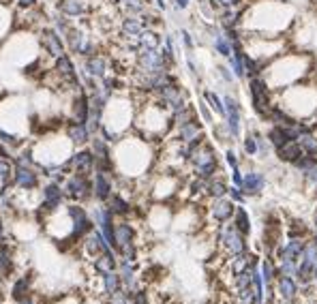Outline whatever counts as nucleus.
I'll list each match as a JSON object with an SVG mask.
<instances>
[{
  "instance_id": "1",
  "label": "nucleus",
  "mask_w": 317,
  "mask_h": 304,
  "mask_svg": "<svg viewBox=\"0 0 317 304\" xmlns=\"http://www.w3.org/2000/svg\"><path fill=\"white\" fill-rule=\"evenodd\" d=\"M36 41H39V50H41V56L45 60H52L58 58L60 54L67 52V45H65V39L63 34H60L58 30H54L50 24L47 26H43L41 30H36Z\"/></svg>"
},
{
  "instance_id": "2",
  "label": "nucleus",
  "mask_w": 317,
  "mask_h": 304,
  "mask_svg": "<svg viewBox=\"0 0 317 304\" xmlns=\"http://www.w3.org/2000/svg\"><path fill=\"white\" fill-rule=\"evenodd\" d=\"M67 216L71 221V236H69V242H75V240H82L86 238L92 229H94V223L90 214L86 212V208H82L77 204H71L67 206Z\"/></svg>"
},
{
  "instance_id": "3",
  "label": "nucleus",
  "mask_w": 317,
  "mask_h": 304,
  "mask_svg": "<svg viewBox=\"0 0 317 304\" xmlns=\"http://www.w3.org/2000/svg\"><path fill=\"white\" fill-rule=\"evenodd\" d=\"M109 69H112V58L109 54H94V56H88V58H80V65H77V71H80V77L88 75V77H94V79H101L105 77Z\"/></svg>"
},
{
  "instance_id": "4",
  "label": "nucleus",
  "mask_w": 317,
  "mask_h": 304,
  "mask_svg": "<svg viewBox=\"0 0 317 304\" xmlns=\"http://www.w3.org/2000/svg\"><path fill=\"white\" fill-rule=\"evenodd\" d=\"M63 193L71 199H88L92 195V180L88 176H82V174H71L65 180V189Z\"/></svg>"
},
{
  "instance_id": "5",
  "label": "nucleus",
  "mask_w": 317,
  "mask_h": 304,
  "mask_svg": "<svg viewBox=\"0 0 317 304\" xmlns=\"http://www.w3.org/2000/svg\"><path fill=\"white\" fill-rule=\"evenodd\" d=\"M54 11L63 13L65 17H69L73 22H80V19H86L90 15V3L88 0H56Z\"/></svg>"
},
{
  "instance_id": "6",
  "label": "nucleus",
  "mask_w": 317,
  "mask_h": 304,
  "mask_svg": "<svg viewBox=\"0 0 317 304\" xmlns=\"http://www.w3.org/2000/svg\"><path fill=\"white\" fill-rule=\"evenodd\" d=\"M88 92L80 88L69 96V120L73 123H88Z\"/></svg>"
},
{
  "instance_id": "7",
  "label": "nucleus",
  "mask_w": 317,
  "mask_h": 304,
  "mask_svg": "<svg viewBox=\"0 0 317 304\" xmlns=\"http://www.w3.org/2000/svg\"><path fill=\"white\" fill-rule=\"evenodd\" d=\"M249 90H251V101L255 112H260L262 116L268 114L270 109V96H268V84L262 77H251L249 82Z\"/></svg>"
},
{
  "instance_id": "8",
  "label": "nucleus",
  "mask_w": 317,
  "mask_h": 304,
  "mask_svg": "<svg viewBox=\"0 0 317 304\" xmlns=\"http://www.w3.org/2000/svg\"><path fill=\"white\" fill-rule=\"evenodd\" d=\"M63 167L69 169V172H73V174L90 176V174L94 172V154H92L90 148H86V150H77V152L73 154L67 163H63Z\"/></svg>"
},
{
  "instance_id": "9",
  "label": "nucleus",
  "mask_w": 317,
  "mask_h": 304,
  "mask_svg": "<svg viewBox=\"0 0 317 304\" xmlns=\"http://www.w3.org/2000/svg\"><path fill=\"white\" fill-rule=\"evenodd\" d=\"M191 159L195 163V169H197V174L202 178H208L214 174V169H216V159H214V154L212 150L208 148V146H202L200 150H193L191 152Z\"/></svg>"
},
{
  "instance_id": "10",
  "label": "nucleus",
  "mask_w": 317,
  "mask_h": 304,
  "mask_svg": "<svg viewBox=\"0 0 317 304\" xmlns=\"http://www.w3.org/2000/svg\"><path fill=\"white\" fill-rule=\"evenodd\" d=\"M144 28L146 26H144L142 15H123L118 22V30L125 36V41H135Z\"/></svg>"
},
{
  "instance_id": "11",
  "label": "nucleus",
  "mask_w": 317,
  "mask_h": 304,
  "mask_svg": "<svg viewBox=\"0 0 317 304\" xmlns=\"http://www.w3.org/2000/svg\"><path fill=\"white\" fill-rule=\"evenodd\" d=\"M15 28V9L9 0H0V43Z\"/></svg>"
},
{
  "instance_id": "12",
  "label": "nucleus",
  "mask_w": 317,
  "mask_h": 304,
  "mask_svg": "<svg viewBox=\"0 0 317 304\" xmlns=\"http://www.w3.org/2000/svg\"><path fill=\"white\" fill-rule=\"evenodd\" d=\"M11 180H13V185L17 189H24V191H30L39 185V176H36L34 167H15Z\"/></svg>"
},
{
  "instance_id": "13",
  "label": "nucleus",
  "mask_w": 317,
  "mask_h": 304,
  "mask_svg": "<svg viewBox=\"0 0 317 304\" xmlns=\"http://www.w3.org/2000/svg\"><path fill=\"white\" fill-rule=\"evenodd\" d=\"M67 137L71 139V144L84 146V144L90 141L92 133H90L86 123H73V120H69V123H67Z\"/></svg>"
},
{
  "instance_id": "14",
  "label": "nucleus",
  "mask_w": 317,
  "mask_h": 304,
  "mask_svg": "<svg viewBox=\"0 0 317 304\" xmlns=\"http://www.w3.org/2000/svg\"><path fill=\"white\" fill-rule=\"evenodd\" d=\"M92 195L99 199V201H105L109 195H112V180H109V174L94 172V178H92Z\"/></svg>"
},
{
  "instance_id": "15",
  "label": "nucleus",
  "mask_w": 317,
  "mask_h": 304,
  "mask_svg": "<svg viewBox=\"0 0 317 304\" xmlns=\"http://www.w3.org/2000/svg\"><path fill=\"white\" fill-rule=\"evenodd\" d=\"M223 242L225 247L231 251V253H242L245 251V242H242V234L238 232L236 227H225L223 229Z\"/></svg>"
},
{
  "instance_id": "16",
  "label": "nucleus",
  "mask_w": 317,
  "mask_h": 304,
  "mask_svg": "<svg viewBox=\"0 0 317 304\" xmlns=\"http://www.w3.org/2000/svg\"><path fill=\"white\" fill-rule=\"evenodd\" d=\"M212 214H214L216 221H227V218L234 214V204L223 199V197H216V201L212 206Z\"/></svg>"
},
{
  "instance_id": "17",
  "label": "nucleus",
  "mask_w": 317,
  "mask_h": 304,
  "mask_svg": "<svg viewBox=\"0 0 317 304\" xmlns=\"http://www.w3.org/2000/svg\"><path fill=\"white\" fill-rule=\"evenodd\" d=\"M105 206L109 208V212H112V214H129V210H131L129 201L125 197L116 195V193H112V195L105 199Z\"/></svg>"
},
{
  "instance_id": "18",
  "label": "nucleus",
  "mask_w": 317,
  "mask_h": 304,
  "mask_svg": "<svg viewBox=\"0 0 317 304\" xmlns=\"http://www.w3.org/2000/svg\"><path fill=\"white\" fill-rule=\"evenodd\" d=\"M242 187L247 193H260L264 187V176L262 174H249L247 178H242Z\"/></svg>"
},
{
  "instance_id": "19",
  "label": "nucleus",
  "mask_w": 317,
  "mask_h": 304,
  "mask_svg": "<svg viewBox=\"0 0 317 304\" xmlns=\"http://www.w3.org/2000/svg\"><path fill=\"white\" fill-rule=\"evenodd\" d=\"M279 154H281V159H285V161H296L298 156L302 154V150H300L298 144L287 141V144H283V146H279Z\"/></svg>"
},
{
  "instance_id": "20",
  "label": "nucleus",
  "mask_w": 317,
  "mask_h": 304,
  "mask_svg": "<svg viewBox=\"0 0 317 304\" xmlns=\"http://www.w3.org/2000/svg\"><path fill=\"white\" fill-rule=\"evenodd\" d=\"M238 232L245 236V234H249V229H251V225H249V216H247V210L245 208H238L236 210V225H234Z\"/></svg>"
},
{
  "instance_id": "21",
  "label": "nucleus",
  "mask_w": 317,
  "mask_h": 304,
  "mask_svg": "<svg viewBox=\"0 0 317 304\" xmlns=\"http://www.w3.org/2000/svg\"><path fill=\"white\" fill-rule=\"evenodd\" d=\"M204 101L206 103H208L212 109H214V112L216 114H221V116H225V107H223V101L221 99H219V96L214 94V92H210V90H206L204 92Z\"/></svg>"
},
{
  "instance_id": "22",
  "label": "nucleus",
  "mask_w": 317,
  "mask_h": 304,
  "mask_svg": "<svg viewBox=\"0 0 317 304\" xmlns=\"http://www.w3.org/2000/svg\"><path fill=\"white\" fill-rule=\"evenodd\" d=\"M279 289H281V294L285 296V300H291L296 294V283L291 281L289 276H283L281 281H279Z\"/></svg>"
},
{
  "instance_id": "23",
  "label": "nucleus",
  "mask_w": 317,
  "mask_h": 304,
  "mask_svg": "<svg viewBox=\"0 0 317 304\" xmlns=\"http://www.w3.org/2000/svg\"><path fill=\"white\" fill-rule=\"evenodd\" d=\"M300 251H302V242H298V240H294L291 245L283 251V259H289V261H294L298 255H300Z\"/></svg>"
},
{
  "instance_id": "24",
  "label": "nucleus",
  "mask_w": 317,
  "mask_h": 304,
  "mask_svg": "<svg viewBox=\"0 0 317 304\" xmlns=\"http://www.w3.org/2000/svg\"><path fill=\"white\" fill-rule=\"evenodd\" d=\"M9 3L15 11H26V9L39 7V0H9Z\"/></svg>"
},
{
  "instance_id": "25",
  "label": "nucleus",
  "mask_w": 317,
  "mask_h": 304,
  "mask_svg": "<svg viewBox=\"0 0 317 304\" xmlns=\"http://www.w3.org/2000/svg\"><path fill=\"white\" fill-rule=\"evenodd\" d=\"M28 287H30V276L19 278V281L15 283V287H13V296H15V298H22V296L28 291Z\"/></svg>"
},
{
  "instance_id": "26",
  "label": "nucleus",
  "mask_w": 317,
  "mask_h": 304,
  "mask_svg": "<svg viewBox=\"0 0 317 304\" xmlns=\"http://www.w3.org/2000/svg\"><path fill=\"white\" fill-rule=\"evenodd\" d=\"M120 270H123V281L127 283V287H133V270H131V259H125L120 264Z\"/></svg>"
},
{
  "instance_id": "27",
  "label": "nucleus",
  "mask_w": 317,
  "mask_h": 304,
  "mask_svg": "<svg viewBox=\"0 0 317 304\" xmlns=\"http://www.w3.org/2000/svg\"><path fill=\"white\" fill-rule=\"evenodd\" d=\"M103 278H105V291H107V294H114L116 287H118V276L109 270V272H105Z\"/></svg>"
},
{
  "instance_id": "28",
  "label": "nucleus",
  "mask_w": 317,
  "mask_h": 304,
  "mask_svg": "<svg viewBox=\"0 0 317 304\" xmlns=\"http://www.w3.org/2000/svg\"><path fill=\"white\" fill-rule=\"evenodd\" d=\"M208 191H210V195H214V197H223L227 193L223 182H212V185H208Z\"/></svg>"
},
{
  "instance_id": "29",
  "label": "nucleus",
  "mask_w": 317,
  "mask_h": 304,
  "mask_svg": "<svg viewBox=\"0 0 317 304\" xmlns=\"http://www.w3.org/2000/svg\"><path fill=\"white\" fill-rule=\"evenodd\" d=\"M240 296H242V304H253L255 300H257V298H255V296L251 294V291H249L247 287H245V289H242V294H240Z\"/></svg>"
},
{
  "instance_id": "30",
  "label": "nucleus",
  "mask_w": 317,
  "mask_h": 304,
  "mask_svg": "<svg viewBox=\"0 0 317 304\" xmlns=\"http://www.w3.org/2000/svg\"><path fill=\"white\" fill-rule=\"evenodd\" d=\"M245 150H247L249 154L257 152V144H255V139H253V137H247V141H245Z\"/></svg>"
},
{
  "instance_id": "31",
  "label": "nucleus",
  "mask_w": 317,
  "mask_h": 304,
  "mask_svg": "<svg viewBox=\"0 0 317 304\" xmlns=\"http://www.w3.org/2000/svg\"><path fill=\"white\" fill-rule=\"evenodd\" d=\"M264 278H266V283L272 278V266H270V261L264 264Z\"/></svg>"
},
{
  "instance_id": "32",
  "label": "nucleus",
  "mask_w": 317,
  "mask_h": 304,
  "mask_svg": "<svg viewBox=\"0 0 317 304\" xmlns=\"http://www.w3.org/2000/svg\"><path fill=\"white\" fill-rule=\"evenodd\" d=\"M182 41H185L187 47H193V36H191L187 30H182Z\"/></svg>"
},
{
  "instance_id": "33",
  "label": "nucleus",
  "mask_w": 317,
  "mask_h": 304,
  "mask_svg": "<svg viewBox=\"0 0 317 304\" xmlns=\"http://www.w3.org/2000/svg\"><path fill=\"white\" fill-rule=\"evenodd\" d=\"M227 163H229L231 167H234V169L238 167V161H236V154H234V152H231V150L227 152Z\"/></svg>"
},
{
  "instance_id": "34",
  "label": "nucleus",
  "mask_w": 317,
  "mask_h": 304,
  "mask_svg": "<svg viewBox=\"0 0 317 304\" xmlns=\"http://www.w3.org/2000/svg\"><path fill=\"white\" fill-rule=\"evenodd\" d=\"M174 5H176L178 9H187V7L191 5V0H174Z\"/></svg>"
},
{
  "instance_id": "35",
  "label": "nucleus",
  "mask_w": 317,
  "mask_h": 304,
  "mask_svg": "<svg viewBox=\"0 0 317 304\" xmlns=\"http://www.w3.org/2000/svg\"><path fill=\"white\" fill-rule=\"evenodd\" d=\"M231 197H234L236 201H242V193L238 189H231Z\"/></svg>"
},
{
  "instance_id": "36",
  "label": "nucleus",
  "mask_w": 317,
  "mask_h": 304,
  "mask_svg": "<svg viewBox=\"0 0 317 304\" xmlns=\"http://www.w3.org/2000/svg\"><path fill=\"white\" fill-rule=\"evenodd\" d=\"M114 304H127L125 296H123V294H116V298H114Z\"/></svg>"
},
{
  "instance_id": "37",
  "label": "nucleus",
  "mask_w": 317,
  "mask_h": 304,
  "mask_svg": "<svg viewBox=\"0 0 317 304\" xmlns=\"http://www.w3.org/2000/svg\"><path fill=\"white\" fill-rule=\"evenodd\" d=\"M154 5H156L158 9H161V11H165V9H167V3H165V0H154Z\"/></svg>"
},
{
  "instance_id": "38",
  "label": "nucleus",
  "mask_w": 317,
  "mask_h": 304,
  "mask_svg": "<svg viewBox=\"0 0 317 304\" xmlns=\"http://www.w3.org/2000/svg\"><path fill=\"white\" fill-rule=\"evenodd\" d=\"M0 238H3V221H0Z\"/></svg>"
},
{
  "instance_id": "39",
  "label": "nucleus",
  "mask_w": 317,
  "mask_h": 304,
  "mask_svg": "<svg viewBox=\"0 0 317 304\" xmlns=\"http://www.w3.org/2000/svg\"><path fill=\"white\" fill-rule=\"evenodd\" d=\"M22 304H32V302H30V300H26V302H22Z\"/></svg>"
},
{
  "instance_id": "40",
  "label": "nucleus",
  "mask_w": 317,
  "mask_h": 304,
  "mask_svg": "<svg viewBox=\"0 0 317 304\" xmlns=\"http://www.w3.org/2000/svg\"><path fill=\"white\" fill-rule=\"evenodd\" d=\"M315 223H317V210H315Z\"/></svg>"
}]
</instances>
